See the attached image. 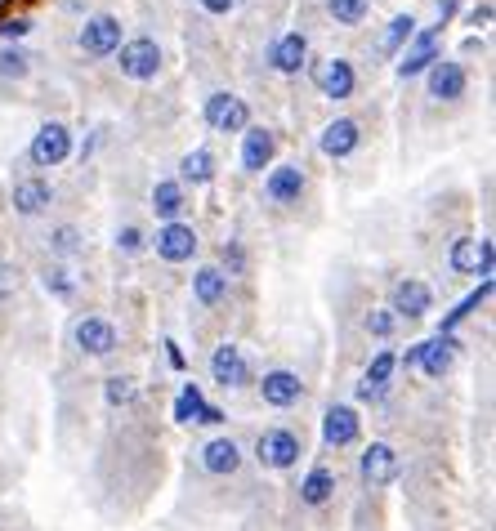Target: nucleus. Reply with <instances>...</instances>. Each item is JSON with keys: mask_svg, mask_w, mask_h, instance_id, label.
Instances as JSON below:
<instances>
[{"mask_svg": "<svg viewBox=\"0 0 496 531\" xmlns=\"http://www.w3.org/2000/svg\"><path fill=\"white\" fill-rule=\"evenodd\" d=\"M32 76V54L23 45H5L0 50V81H27Z\"/></svg>", "mask_w": 496, "mask_h": 531, "instance_id": "obj_34", "label": "nucleus"}, {"mask_svg": "<svg viewBox=\"0 0 496 531\" xmlns=\"http://www.w3.org/2000/svg\"><path fill=\"white\" fill-rule=\"evenodd\" d=\"M197 424H206V429H215V424H224V411L206 402V407H202V415H197Z\"/></svg>", "mask_w": 496, "mask_h": 531, "instance_id": "obj_44", "label": "nucleus"}, {"mask_svg": "<svg viewBox=\"0 0 496 531\" xmlns=\"http://www.w3.org/2000/svg\"><path fill=\"white\" fill-rule=\"evenodd\" d=\"M264 59H269V67L278 76H300L304 67L313 63L309 59V36H304V32H282L278 41L269 45V54H264Z\"/></svg>", "mask_w": 496, "mask_h": 531, "instance_id": "obj_24", "label": "nucleus"}, {"mask_svg": "<svg viewBox=\"0 0 496 531\" xmlns=\"http://www.w3.org/2000/svg\"><path fill=\"white\" fill-rule=\"evenodd\" d=\"M492 259H496V250H492V241L488 237H456L452 241V250H447V268H452L456 277H483L488 282L492 277Z\"/></svg>", "mask_w": 496, "mask_h": 531, "instance_id": "obj_13", "label": "nucleus"}, {"mask_svg": "<svg viewBox=\"0 0 496 531\" xmlns=\"http://www.w3.org/2000/svg\"><path fill=\"white\" fill-rule=\"evenodd\" d=\"M255 393H260L264 407L273 411H291L304 402V393H309V384H304L300 371H291V366H273V371L260 375V384H255Z\"/></svg>", "mask_w": 496, "mask_h": 531, "instance_id": "obj_8", "label": "nucleus"}, {"mask_svg": "<svg viewBox=\"0 0 496 531\" xmlns=\"http://www.w3.org/2000/svg\"><path fill=\"white\" fill-rule=\"evenodd\" d=\"M394 371H398V353L380 349V353L367 362V371L358 375V389H354V398L362 402V407H376V402L389 393V380H394Z\"/></svg>", "mask_w": 496, "mask_h": 531, "instance_id": "obj_22", "label": "nucleus"}, {"mask_svg": "<svg viewBox=\"0 0 496 531\" xmlns=\"http://www.w3.org/2000/svg\"><path fill=\"white\" fill-rule=\"evenodd\" d=\"M465 23H470V27H488L492 23V5H488V0L470 9V14H465Z\"/></svg>", "mask_w": 496, "mask_h": 531, "instance_id": "obj_43", "label": "nucleus"}, {"mask_svg": "<svg viewBox=\"0 0 496 531\" xmlns=\"http://www.w3.org/2000/svg\"><path fill=\"white\" fill-rule=\"evenodd\" d=\"M14 286H18V264H9V259L0 255V299L14 295Z\"/></svg>", "mask_w": 496, "mask_h": 531, "instance_id": "obj_42", "label": "nucleus"}, {"mask_svg": "<svg viewBox=\"0 0 496 531\" xmlns=\"http://www.w3.org/2000/svg\"><path fill=\"white\" fill-rule=\"evenodd\" d=\"M327 14L340 27H362L371 18V0H327Z\"/></svg>", "mask_w": 496, "mask_h": 531, "instance_id": "obj_35", "label": "nucleus"}, {"mask_svg": "<svg viewBox=\"0 0 496 531\" xmlns=\"http://www.w3.org/2000/svg\"><path fill=\"white\" fill-rule=\"evenodd\" d=\"M148 206H152V215H157V224H184V215H188V206H193V197H188L184 183L170 175V179H157V183H152Z\"/></svg>", "mask_w": 496, "mask_h": 531, "instance_id": "obj_21", "label": "nucleus"}, {"mask_svg": "<svg viewBox=\"0 0 496 531\" xmlns=\"http://www.w3.org/2000/svg\"><path fill=\"white\" fill-rule=\"evenodd\" d=\"M452 14H456V0H438V27H447Z\"/></svg>", "mask_w": 496, "mask_h": 531, "instance_id": "obj_45", "label": "nucleus"}, {"mask_svg": "<svg viewBox=\"0 0 496 531\" xmlns=\"http://www.w3.org/2000/svg\"><path fill=\"white\" fill-rule=\"evenodd\" d=\"M358 478H362V487H371V491L394 487V482L403 478V456H398L389 442H371L358 456Z\"/></svg>", "mask_w": 496, "mask_h": 531, "instance_id": "obj_9", "label": "nucleus"}, {"mask_svg": "<svg viewBox=\"0 0 496 531\" xmlns=\"http://www.w3.org/2000/svg\"><path fill=\"white\" fill-rule=\"evenodd\" d=\"M112 59H117V72L126 76V81L148 85V81H157L161 67H166V50H161L152 36H135V41H121V50L112 54Z\"/></svg>", "mask_w": 496, "mask_h": 531, "instance_id": "obj_2", "label": "nucleus"}, {"mask_svg": "<svg viewBox=\"0 0 496 531\" xmlns=\"http://www.w3.org/2000/svg\"><path fill=\"white\" fill-rule=\"evenodd\" d=\"M72 344L81 349L85 357H112L121 349V331L99 313H85L72 322Z\"/></svg>", "mask_w": 496, "mask_h": 531, "instance_id": "obj_14", "label": "nucleus"}, {"mask_svg": "<svg viewBox=\"0 0 496 531\" xmlns=\"http://www.w3.org/2000/svg\"><path fill=\"white\" fill-rule=\"evenodd\" d=\"M385 308L398 317V322H421V317L434 313V286L421 282V277H398V282L389 286Z\"/></svg>", "mask_w": 496, "mask_h": 531, "instance_id": "obj_10", "label": "nucleus"}, {"mask_svg": "<svg viewBox=\"0 0 496 531\" xmlns=\"http://www.w3.org/2000/svg\"><path fill=\"white\" fill-rule=\"evenodd\" d=\"M103 402H108L112 411H117V407H135V402H139V384L130 380V375H108V380H103Z\"/></svg>", "mask_w": 496, "mask_h": 531, "instance_id": "obj_32", "label": "nucleus"}, {"mask_svg": "<svg viewBox=\"0 0 496 531\" xmlns=\"http://www.w3.org/2000/svg\"><path fill=\"white\" fill-rule=\"evenodd\" d=\"M215 268L228 277V282H233V277H242V273H246V246H242V241L228 237L224 246H219V264H215Z\"/></svg>", "mask_w": 496, "mask_h": 531, "instance_id": "obj_37", "label": "nucleus"}, {"mask_svg": "<svg viewBox=\"0 0 496 531\" xmlns=\"http://www.w3.org/2000/svg\"><path fill=\"white\" fill-rule=\"evenodd\" d=\"M228 295H233V282H228V277L219 273L215 264H202L193 273V304L219 308V304H228Z\"/></svg>", "mask_w": 496, "mask_h": 531, "instance_id": "obj_27", "label": "nucleus"}, {"mask_svg": "<svg viewBox=\"0 0 496 531\" xmlns=\"http://www.w3.org/2000/svg\"><path fill=\"white\" fill-rule=\"evenodd\" d=\"M358 148H362V121L354 117H336L318 130V152L327 161H349Z\"/></svg>", "mask_w": 496, "mask_h": 531, "instance_id": "obj_20", "label": "nucleus"}, {"mask_svg": "<svg viewBox=\"0 0 496 531\" xmlns=\"http://www.w3.org/2000/svg\"><path fill=\"white\" fill-rule=\"evenodd\" d=\"M438 32L443 27H425V32H416L412 41L403 45V54H398V63H394V72H398V81H412V76H425L429 67H434L443 54H438Z\"/></svg>", "mask_w": 496, "mask_h": 531, "instance_id": "obj_19", "label": "nucleus"}, {"mask_svg": "<svg viewBox=\"0 0 496 531\" xmlns=\"http://www.w3.org/2000/svg\"><path fill=\"white\" fill-rule=\"evenodd\" d=\"M237 5H242V0H197V9H202V14H211V18H228Z\"/></svg>", "mask_w": 496, "mask_h": 531, "instance_id": "obj_41", "label": "nucleus"}, {"mask_svg": "<svg viewBox=\"0 0 496 531\" xmlns=\"http://www.w3.org/2000/svg\"><path fill=\"white\" fill-rule=\"evenodd\" d=\"M184 188H211L215 183V152L211 148H193L179 157V175H175Z\"/></svg>", "mask_w": 496, "mask_h": 531, "instance_id": "obj_28", "label": "nucleus"}, {"mask_svg": "<svg viewBox=\"0 0 496 531\" xmlns=\"http://www.w3.org/2000/svg\"><path fill=\"white\" fill-rule=\"evenodd\" d=\"M126 41V23L117 14H85L81 32H76V45H81L85 59H112Z\"/></svg>", "mask_w": 496, "mask_h": 531, "instance_id": "obj_4", "label": "nucleus"}, {"mask_svg": "<svg viewBox=\"0 0 496 531\" xmlns=\"http://www.w3.org/2000/svg\"><path fill=\"white\" fill-rule=\"evenodd\" d=\"M45 246H50L54 264H72V259L85 250V237H81V228H76V224H54L50 237H45Z\"/></svg>", "mask_w": 496, "mask_h": 531, "instance_id": "obj_30", "label": "nucleus"}, {"mask_svg": "<svg viewBox=\"0 0 496 531\" xmlns=\"http://www.w3.org/2000/svg\"><path fill=\"white\" fill-rule=\"evenodd\" d=\"M68 157H72V130L63 121H45L41 130L32 134V143H27V161H32L36 170H54Z\"/></svg>", "mask_w": 496, "mask_h": 531, "instance_id": "obj_12", "label": "nucleus"}, {"mask_svg": "<svg viewBox=\"0 0 496 531\" xmlns=\"http://www.w3.org/2000/svg\"><path fill=\"white\" fill-rule=\"evenodd\" d=\"M202 407H206L202 389H197V384H184V389H179V398H175V420L179 424H197Z\"/></svg>", "mask_w": 496, "mask_h": 531, "instance_id": "obj_39", "label": "nucleus"}, {"mask_svg": "<svg viewBox=\"0 0 496 531\" xmlns=\"http://www.w3.org/2000/svg\"><path fill=\"white\" fill-rule=\"evenodd\" d=\"M425 94L434 103H461L470 94V72H465L461 59H438L425 72Z\"/></svg>", "mask_w": 496, "mask_h": 531, "instance_id": "obj_18", "label": "nucleus"}, {"mask_svg": "<svg viewBox=\"0 0 496 531\" xmlns=\"http://www.w3.org/2000/svg\"><path fill=\"white\" fill-rule=\"evenodd\" d=\"M456 349H461L456 335H434V340H425L421 357H416V366L425 371V380H443V375L452 371V362H456Z\"/></svg>", "mask_w": 496, "mask_h": 531, "instance_id": "obj_25", "label": "nucleus"}, {"mask_svg": "<svg viewBox=\"0 0 496 531\" xmlns=\"http://www.w3.org/2000/svg\"><path fill=\"white\" fill-rule=\"evenodd\" d=\"M112 250H117V255H126V259H135V255L148 250V233H143L139 224H121L117 233H112Z\"/></svg>", "mask_w": 496, "mask_h": 531, "instance_id": "obj_36", "label": "nucleus"}, {"mask_svg": "<svg viewBox=\"0 0 496 531\" xmlns=\"http://www.w3.org/2000/svg\"><path fill=\"white\" fill-rule=\"evenodd\" d=\"M9 206H14L18 219H36L45 215V210L54 206V183L45 175H23L14 183V192H9Z\"/></svg>", "mask_w": 496, "mask_h": 531, "instance_id": "obj_23", "label": "nucleus"}, {"mask_svg": "<svg viewBox=\"0 0 496 531\" xmlns=\"http://www.w3.org/2000/svg\"><path fill=\"white\" fill-rule=\"evenodd\" d=\"M148 250L161 264H193L197 250H202V237H197L193 224H157V233L148 237Z\"/></svg>", "mask_w": 496, "mask_h": 531, "instance_id": "obj_7", "label": "nucleus"}, {"mask_svg": "<svg viewBox=\"0 0 496 531\" xmlns=\"http://www.w3.org/2000/svg\"><path fill=\"white\" fill-rule=\"evenodd\" d=\"M362 442V415L349 402H331L322 411V447L327 451H349Z\"/></svg>", "mask_w": 496, "mask_h": 531, "instance_id": "obj_15", "label": "nucleus"}, {"mask_svg": "<svg viewBox=\"0 0 496 531\" xmlns=\"http://www.w3.org/2000/svg\"><path fill=\"white\" fill-rule=\"evenodd\" d=\"M309 81L327 103H349L358 94V67L354 59H336L331 54V59L309 63Z\"/></svg>", "mask_w": 496, "mask_h": 531, "instance_id": "obj_3", "label": "nucleus"}, {"mask_svg": "<svg viewBox=\"0 0 496 531\" xmlns=\"http://www.w3.org/2000/svg\"><path fill=\"white\" fill-rule=\"evenodd\" d=\"M0 5H5V0H0Z\"/></svg>", "mask_w": 496, "mask_h": 531, "instance_id": "obj_46", "label": "nucleus"}, {"mask_svg": "<svg viewBox=\"0 0 496 531\" xmlns=\"http://www.w3.org/2000/svg\"><path fill=\"white\" fill-rule=\"evenodd\" d=\"M202 121L211 125L215 134H242L251 125V108L246 99H237L233 90H211L202 99Z\"/></svg>", "mask_w": 496, "mask_h": 531, "instance_id": "obj_11", "label": "nucleus"}, {"mask_svg": "<svg viewBox=\"0 0 496 531\" xmlns=\"http://www.w3.org/2000/svg\"><path fill=\"white\" fill-rule=\"evenodd\" d=\"M336 491H340L336 469L313 465L309 473H304V482H300V505L304 509H322V505H331V500H336Z\"/></svg>", "mask_w": 496, "mask_h": 531, "instance_id": "obj_26", "label": "nucleus"}, {"mask_svg": "<svg viewBox=\"0 0 496 531\" xmlns=\"http://www.w3.org/2000/svg\"><path fill=\"white\" fill-rule=\"evenodd\" d=\"M255 380V366H251V353L242 349V344L224 340L211 349V384H219L224 393H237L246 389V384Z\"/></svg>", "mask_w": 496, "mask_h": 531, "instance_id": "obj_6", "label": "nucleus"}, {"mask_svg": "<svg viewBox=\"0 0 496 531\" xmlns=\"http://www.w3.org/2000/svg\"><path fill=\"white\" fill-rule=\"evenodd\" d=\"M309 192V175H304L300 161H273L269 175H264V201L278 210H295Z\"/></svg>", "mask_w": 496, "mask_h": 531, "instance_id": "obj_5", "label": "nucleus"}, {"mask_svg": "<svg viewBox=\"0 0 496 531\" xmlns=\"http://www.w3.org/2000/svg\"><path fill=\"white\" fill-rule=\"evenodd\" d=\"M27 32H32V18H27V14H18V18H0V36H5V41H23Z\"/></svg>", "mask_w": 496, "mask_h": 531, "instance_id": "obj_40", "label": "nucleus"}, {"mask_svg": "<svg viewBox=\"0 0 496 531\" xmlns=\"http://www.w3.org/2000/svg\"><path fill=\"white\" fill-rule=\"evenodd\" d=\"M421 32V23H416V14H394L385 23V32H380V41H376V54L380 59H394V54H403V45L412 41V36Z\"/></svg>", "mask_w": 496, "mask_h": 531, "instance_id": "obj_29", "label": "nucleus"}, {"mask_svg": "<svg viewBox=\"0 0 496 531\" xmlns=\"http://www.w3.org/2000/svg\"><path fill=\"white\" fill-rule=\"evenodd\" d=\"M488 295H492V277H488V282H483V286H479V291H474V295H465V299H461V304H456V308H452V313H447V317H443V322H438V335H452V331H456V326H461V322H465V317H470V313H474V308H479V304H483V299H488Z\"/></svg>", "mask_w": 496, "mask_h": 531, "instance_id": "obj_33", "label": "nucleus"}, {"mask_svg": "<svg viewBox=\"0 0 496 531\" xmlns=\"http://www.w3.org/2000/svg\"><path fill=\"white\" fill-rule=\"evenodd\" d=\"M251 456H255V465L269 469V473H291L295 465H300V456H304V438L295 429L273 424V429H264L260 438H255Z\"/></svg>", "mask_w": 496, "mask_h": 531, "instance_id": "obj_1", "label": "nucleus"}, {"mask_svg": "<svg viewBox=\"0 0 496 531\" xmlns=\"http://www.w3.org/2000/svg\"><path fill=\"white\" fill-rule=\"evenodd\" d=\"M41 286H45V295L63 299V304H72V299H76V291H81V282H76L72 264H54V259L41 268Z\"/></svg>", "mask_w": 496, "mask_h": 531, "instance_id": "obj_31", "label": "nucleus"}, {"mask_svg": "<svg viewBox=\"0 0 496 531\" xmlns=\"http://www.w3.org/2000/svg\"><path fill=\"white\" fill-rule=\"evenodd\" d=\"M278 161V134L269 125H246L242 130V148H237V166L242 175H264V170Z\"/></svg>", "mask_w": 496, "mask_h": 531, "instance_id": "obj_16", "label": "nucleus"}, {"mask_svg": "<svg viewBox=\"0 0 496 531\" xmlns=\"http://www.w3.org/2000/svg\"><path fill=\"white\" fill-rule=\"evenodd\" d=\"M197 465L202 473H211V478H237L246 465V451L237 438H228V433H215L211 442H202L197 447Z\"/></svg>", "mask_w": 496, "mask_h": 531, "instance_id": "obj_17", "label": "nucleus"}, {"mask_svg": "<svg viewBox=\"0 0 496 531\" xmlns=\"http://www.w3.org/2000/svg\"><path fill=\"white\" fill-rule=\"evenodd\" d=\"M398 326H403V322H398V317L389 313V308H371V313L362 317V331H367L371 340H394Z\"/></svg>", "mask_w": 496, "mask_h": 531, "instance_id": "obj_38", "label": "nucleus"}]
</instances>
